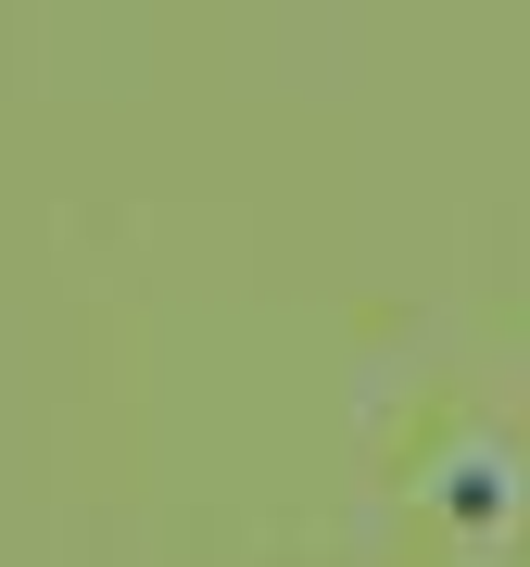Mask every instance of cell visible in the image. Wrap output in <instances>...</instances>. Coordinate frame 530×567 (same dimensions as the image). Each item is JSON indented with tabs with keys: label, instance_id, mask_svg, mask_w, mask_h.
Masks as SVG:
<instances>
[{
	"label": "cell",
	"instance_id": "6da1fadb",
	"mask_svg": "<svg viewBox=\"0 0 530 567\" xmlns=\"http://www.w3.org/2000/svg\"><path fill=\"white\" fill-rule=\"evenodd\" d=\"M429 517H442L455 543H506V529L530 517V454L492 442V429L442 442V454H429Z\"/></svg>",
	"mask_w": 530,
	"mask_h": 567
}]
</instances>
